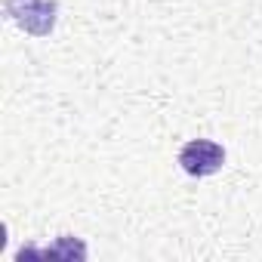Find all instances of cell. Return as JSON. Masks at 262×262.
<instances>
[{"label":"cell","mask_w":262,"mask_h":262,"mask_svg":"<svg viewBox=\"0 0 262 262\" xmlns=\"http://www.w3.org/2000/svg\"><path fill=\"white\" fill-rule=\"evenodd\" d=\"M222 164H225V148L213 139H191L179 151V167L188 176H198V179L219 173Z\"/></svg>","instance_id":"cell-1"},{"label":"cell","mask_w":262,"mask_h":262,"mask_svg":"<svg viewBox=\"0 0 262 262\" xmlns=\"http://www.w3.org/2000/svg\"><path fill=\"white\" fill-rule=\"evenodd\" d=\"M16 25H22L31 34H50L56 22V4L53 0H10L7 4Z\"/></svg>","instance_id":"cell-2"}]
</instances>
